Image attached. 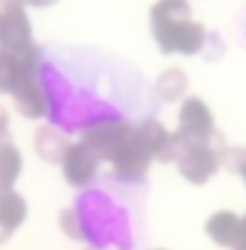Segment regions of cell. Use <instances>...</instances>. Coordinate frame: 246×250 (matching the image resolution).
<instances>
[{"instance_id":"cell-9","label":"cell","mask_w":246,"mask_h":250,"mask_svg":"<svg viewBox=\"0 0 246 250\" xmlns=\"http://www.w3.org/2000/svg\"><path fill=\"white\" fill-rule=\"evenodd\" d=\"M12 98H14L16 110L29 120L42 118L48 112V98H46L44 87L39 81V77H33V79H27L25 83H21L12 93Z\"/></svg>"},{"instance_id":"cell-14","label":"cell","mask_w":246,"mask_h":250,"mask_svg":"<svg viewBox=\"0 0 246 250\" xmlns=\"http://www.w3.org/2000/svg\"><path fill=\"white\" fill-rule=\"evenodd\" d=\"M188 87V79L184 75L183 69L179 67H169L164 73H160L156 81V93L164 102H177L184 94Z\"/></svg>"},{"instance_id":"cell-20","label":"cell","mask_w":246,"mask_h":250,"mask_svg":"<svg viewBox=\"0 0 246 250\" xmlns=\"http://www.w3.org/2000/svg\"><path fill=\"white\" fill-rule=\"evenodd\" d=\"M241 245L246 247V216L241 219Z\"/></svg>"},{"instance_id":"cell-12","label":"cell","mask_w":246,"mask_h":250,"mask_svg":"<svg viewBox=\"0 0 246 250\" xmlns=\"http://www.w3.org/2000/svg\"><path fill=\"white\" fill-rule=\"evenodd\" d=\"M69 141L50 127H39L35 133V150L48 164H62V158L69 148Z\"/></svg>"},{"instance_id":"cell-8","label":"cell","mask_w":246,"mask_h":250,"mask_svg":"<svg viewBox=\"0 0 246 250\" xmlns=\"http://www.w3.org/2000/svg\"><path fill=\"white\" fill-rule=\"evenodd\" d=\"M33 42L29 18L23 6L0 10V48H27Z\"/></svg>"},{"instance_id":"cell-19","label":"cell","mask_w":246,"mask_h":250,"mask_svg":"<svg viewBox=\"0 0 246 250\" xmlns=\"http://www.w3.org/2000/svg\"><path fill=\"white\" fill-rule=\"evenodd\" d=\"M0 6L2 8H12V6H23L21 0H0Z\"/></svg>"},{"instance_id":"cell-4","label":"cell","mask_w":246,"mask_h":250,"mask_svg":"<svg viewBox=\"0 0 246 250\" xmlns=\"http://www.w3.org/2000/svg\"><path fill=\"white\" fill-rule=\"evenodd\" d=\"M114 166V173L123 181H137L144 177L152 164V152L137 133V127H133L131 135L108 158Z\"/></svg>"},{"instance_id":"cell-2","label":"cell","mask_w":246,"mask_h":250,"mask_svg":"<svg viewBox=\"0 0 246 250\" xmlns=\"http://www.w3.org/2000/svg\"><path fill=\"white\" fill-rule=\"evenodd\" d=\"M175 143H177V169L184 179L192 185H206L219 167V158L217 152L221 145L217 146L214 137L210 141H183L175 133Z\"/></svg>"},{"instance_id":"cell-7","label":"cell","mask_w":246,"mask_h":250,"mask_svg":"<svg viewBox=\"0 0 246 250\" xmlns=\"http://www.w3.org/2000/svg\"><path fill=\"white\" fill-rule=\"evenodd\" d=\"M131 131L133 125L122 120H98L87 125V129L83 131V143L89 145L98 158L108 160L112 152L131 135Z\"/></svg>"},{"instance_id":"cell-5","label":"cell","mask_w":246,"mask_h":250,"mask_svg":"<svg viewBox=\"0 0 246 250\" xmlns=\"http://www.w3.org/2000/svg\"><path fill=\"white\" fill-rule=\"evenodd\" d=\"M183 141H210L215 135V122L204 100L184 98L179 110V129L175 133Z\"/></svg>"},{"instance_id":"cell-21","label":"cell","mask_w":246,"mask_h":250,"mask_svg":"<svg viewBox=\"0 0 246 250\" xmlns=\"http://www.w3.org/2000/svg\"><path fill=\"white\" fill-rule=\"evenodd\" d=\"M235 250H246V247H245V245H239V247H237Z\"/></svg>"},{"instance_id":"cell-15","label":"cell","mask_w":246,"mask_h":250,"mask_svg":"<svg viewBox=\"0 0 246 250\" xmlns=\"http://www.w3.org/2000/svg\"><path fill=\"white\" fill-rule=\"evenodd\" d=\"M217 158L233 173H241L246 167V148H241V146H231V148L221 146Z\"/></svg>"},{"instance_id":"cell-22","label":"cell","mask_w":246,"mask_h":250,"mask_svg":"<svg viewBox=\"0 0 246 250\" xmlns=\"http://www.w3.org/2000/svg\"><path fill=\"white\" fill-rule=\"evenodd\" d=\"M241 175L245 177V181H246V167H245V169H243V171H241Z\"/></svg>"},{"instance_id":"cell-18","label":"cell","mask_w":246,"mask_h":250,"mask_svg":"<svg viewBox=\"0 0 246 250\" xmlns=\"http://www.w3.org/2000/svg\"><path fill=\"white\" fill-rule=\"evenodd\" d=\"M58 0H21V4H27V6H35V8H44V6H52L56 4Z\"/></svg>"},{"instance_id":"cell-1","label":"cell","mask_w":246,"mask_h":250,"mask_svg":"<svg viewBox=\"0 0 246 250\" xmlns=\"http://www.w3.org/2000/svg\"><path fill=\"white\" fill-rule=\"evenodd\" d=\"M186 0H158L150 10L152 35L164 54H198L206 44V27L190 20Z\"/></svg>"},{"instance_id":"cell-11","label":"cell","mask_w":246,"mask_h":250,"mask_svg":"<svg viewBox=\"0 0 246 250\" xmlns=\"http://www.w3.org/2000/svg\"><path fill=\"white\" fill-rule=\"evenodd\" d=\"M27 218V202L21 194L8 190L0 194V245L12 237Z\"/></svg>"},{"instance_id":"cell-10","label":"cell","mask_w":246,"mask_h":250,"mask_svg":"<svg viewBox=\"0 0 246 250\" xmlns=\"http://www.w3.org/2000/svg\"><path fill=\"white\" fill-rule=\"evenodd\" d=\"M206 235L219 247L237 249L241 245V218L229 210L215 212L206 221Z\"/></svg>"},{"instance_id":"cell-16","label":"cell","mask_w":246,"mask_h":250,"mask_svg":"<svg viewBox=\"0 0 246 250\" xmlns=\"http://www.w3.org/2000/svg\"><path fill=\"white\" fill-rule=\"evenodd\" d=\"M60 227L62 231L65 233V237L73 239V241H83L85 235H83V227H81V219L77 216L75 210L71 208H65L60 212Z\"/></svg>"},{"instance_id":"cell-17","label":"cell","mask_w":246,"mask_h":250,"mask_svg":"<svg viewBox=\"0 0 246 250\" xmlns=\"http://www.w3.org/2000/svg\"><path fill=\"white\" fill-rule=\"evenodd\" d=\"M8 114H6V110L0 106V146H4V145H8V143H12V139H10V135H8Z\"/></svg>"},{"instance_id":"cell-6","label":"cell","mask_w":246,"mask_h":250,"mask_svg":"<svg viewBox=\"0 0 246 250\" xmlns=\"http://www.w3.org/2000/svg\"><path fill=\"white\" fill-rule=\"evenodd\" d=\"M98 162H100V158L96 156V152L83 141L69 145V148L65 150V154L62 158L63 179L71 187L77 188L91 185L96 171H98Z\"/></svg>"},{"instance_id":"cell-3","label":"cell","mask_w":246,"mask_h":250,"mask_svg":"<svg viewBox=\"0 0 246 250\" xmlns=\"http://www.w3.org/2000/svg\"><path fill=\"white\" fill-rule=\"evenodd\" d=\"M33 77H39L37 44L27 48H0V93L12 94Z\"/></svg>"},{"instance_id":"cell-13","label":"cell","mask_w":246,"mask_h":250,"mask_svg":"<svg viewBox=\"0 0 246 250\" xmlns=\"http://www.w3.org/2000/svg\"><path fill=\"white\" fill-rule=\"evenodd\" d=\"M21 167H23L21 152L12 143L0 146V194L12 190L14 183L21 173Z\"/></svg>"}]
</instances>
